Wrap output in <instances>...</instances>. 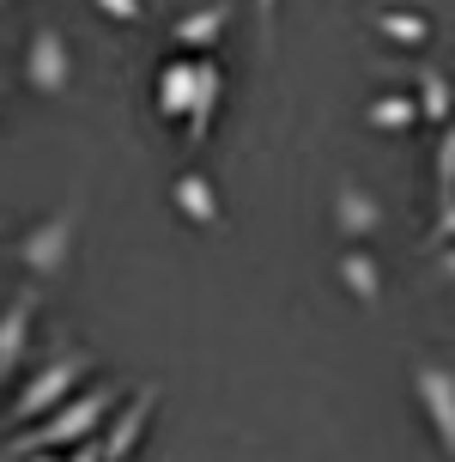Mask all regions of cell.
<instances>
[{
	"mask_svg": "<svg viewBox=\"0 0 455 462\" xmlns=\"http://www.w3.org/2000/svg\"><path fill=\"white\" fill-rule=\"evenodd\" d=\"M115 402H122V390H115V383L73 390L61 408H49L43 420L19 426V439L6 444V457H31V450H73V444H86L91 432H97V426L115 414Z\"/></svg>",
	"mask_w": 455,
	"mask_h": 462,
	"instance_id": "6da1fadb",
	"label": "cell"
},
{
	"mask_svg": "<svg viewBox=\"0 0 455 462\" xmlns=\"http://www.w3.org/2000/svg\"><path fill=\"white\" fill-rule=\"evenodd\" d=\"M86 371H91V353H79V346H61V353H55L43 371H31V377H24V390L13 395L6 420H13V426H31V420H43L49 408H61V402L79 390V377H86Z\"/></svg>",
	"mask_w": 455,
	"mask_h": 462,
	"instance_id": "7a4b0ae2",
	"label": "cell"
},
{
	"mask_svg": "<svg viewBox=\"0 0 455 462\" xmlns=\"http://www.w3.org/2000/svg\"><path fill=\"white\" fill-rule=\"evenodd\" d=\"M73 231H79V201H68L61 213H49L43 226L24 231V237H19V262H24V274H31V280L61 274V268H68V255H73Z\"/></svg>",
	"mask_w": 455,
	"mask_h": 462,
	"instance_id": "3957f363",
	"label": "cell"
},
{
	"mask_svg": "<svg viewBox=\"0 0 455 462\" xmlns=\"http://www.w3.org/2000/svg\"><path fill=\"white\" fill-rule=\"evenodd\" d=\"M413 395H419V408L432 420L437 450L455 462V371L437 365V359H419V365H413Z\"/></svg>",
	"mask_w": 455,
	"mask_h": 462,
	"instance_id": "277c9868",
	"label": "cell"
},
{
	"mask_svg": "<svg viewBox=\"0 0 455 462\" xmlns=\"http://www.w3.org/2000/svg\"><path fill=\"white\" fill-rule=\"evenodd\" d=\"M24 86L43 97H61L73 86V49L55 24H37L31 43H24Z\"/></svg>",
	"mask_w": 455,
	"mask_h": 462,
	"instance_id": "5b68a950",
	"label": "cell"
},
{
	"mask_svg": "<svg viewBox=\"0 0 455 462\" xmlns=\"http://www.w3.org/2000/svg\"><path fill=\"white\" fill-rule=\"evenodd\" d=\"M152 408H159V390L146 383L134 402H122V408L110 414V432L97 439V457H104V462H128V457H134V444L146 439V420H152Z\"/></svg>",
	"mask_w": 455,
	"mask_h": 462,
	"instance_id": "8992f818",
	"label": "cell"
},
{
	"mask_svg": "<svg viewBox=\"0 0 455 462\" xmlns=\"http://www.w3.org/2000/svg\"><path fill=\"white\" fill-rule=\"evenodd\" d=\"M31 323H37V280L13 292V304L0 310V371H13L31 346Z\"/></svg>",
	"mask_w": 455,
	"mask_h": 462,
	"instance_id": "52a82bcc",
	"label": "cell"
},
{
	"mask_svg": "<svg viewBox=\"0 0 455 462\" xmlns=\"http://www.w3.org/2000/svg\"><path fill=\"white\" fill-rule=\"evenodd\" d=\"M334 226H341L352 244H364V237H377V231H383V208H377L364 189L341 183V189H334Z\"/></svg>",
	"mask_w": 455,
	"mask_h": 462,
	"instance_id": "ba28073f",
	"label": "cell"
},
{
	"mask_svg": "<svg viewBox=\"0 0 455 462\" xmlns=\"http://www.w3.org/2000/svg\"><path fill=\"white\" fill-rule=\"evenodd\" d=\"M219 97H225V73H219V61H206V55H201V73H195V104H188V146H201V140H206L213 116H219Z\"/></svg>",
	"mask_w": 455,
	"mask_h": 462,
	"instance_id": "9c48e42d",
	"label": "cell"
},
{
	"mask_svg": "<svg viewBox=\"0 0 455 462\" xmlns=\"http://www.w3.org/2000/svg\"><path fill=\"white\" fill-rule=\"evenodd\" d=\"M170 201H177L182 219H195V226H219L225 213H219V189L206 183L201 171H182L177 183H170Z\"/></svg>",
	"mask_w": 455,
	"mask_h": 462,
	"instance_id": "30bf717a",
	"label": "cell"
},
{
	"mask_svg": "<svg viewBox=\"0 0 455 462\" xmlns=\"http://www.w3.org/2000/svg\"><path fill=\"white\" fill-rule=\"evenodd\" d=\"M341 286L364 304V310H377V304H383V268H377V255L352 244V250L341 255Z\"/></svg>",
	"mask_w": 455,
	"mask_h": 462,
	"instance_id": "8fae6325",
	"label": "cell"
},
{
	"mask_svg": "<svg viewBox=\"0 0 455 462\" xmlns=\"http://www.w3.org/2000/svg\"><path fill=\"white\" fill-rule=\"evenodd\" d=\"M195 73H201V61H164L159 68V116H170V122L188 116V104H195Z\"/></svg>",
	"mask_w": 455,
	"mask_h": 462,
	"instance_id": "7c38bea8",
	"label": "cell"
},
{
	"mask_svg": "<svg viewBox=\"0 0 455 462\" xmlns=\"http://www.w3.org/2000/svg\"><path fill=\"white\" fill-rule=\"evenodd\" d=\"M413 104H419V116H425V122H450V116H455V86H450V73L425 61V68H419V97H413Z\"/></svg>",
	"mask_w": 455,
	"mask_h": 462,
	"instance_id": "4fadbf2b",
	"label": "cell"
},
{
	"mask_svg": "<svg viewBox=\"0 0 455 462\" xmlns=\"http://www.w3.org/2000/svg\"><path fill=\"white\" fill-rule=\"evenodd\" d=\"M364 122L383 128V134H395V128H413V122H419V104H413L407 92H388V97H377V104L364 110Z\"/></svg>",
	"mask_w": 455,
	"mask_h": 462,
	"instance_id": "5bb4252c",
	"label": "cell"
},
{
	"mask_svg": "<svg viewBox=\"0 0 455 462\" xmlns=\"http://www.w3.org/2000/svg\"><path fill=\"white\" fill-rule=\"evenodd\" d=\"M219 31H225V6H206V13H188V19H177V43H182V49H206Z\"/></svg>",
	"mask_w": 455,
	"mask_h": 462,
	"instance_id": "9a60e30c",
	"label": "cell"
},
{
	"mask_svg": "<svg viewBox=\"0 0 455 462\" xmlns=\"http://www.w3.org/2000/svg\"><path fill=\"white\" fill-rule=\"evenodd\" d=\"M377 31H383V37H395V43H425V37H432V24L419 19V13H383V19H377Z\"/></svg>",
	"mask_w": 455,
	"mask_h": 462,
	"instance_id": "2e32d148",
	"label": "cell"
},
{
	"mask_svg": "<svg viewBox=\"0 0 455 462\" xmlns=\"http://www.w3.org/2000/svg\"><path fill=\"white\" fill-rule=\"evenodd\" d=\"M455 189V122H443V146H437V195Z\"/></svg>",
	"mask_w": 455,
	"mask_h": 462,
	"instance_id": "e0dca14e",
	"label": "cell"
},
{
	"mask_svg": "<svg viewBox=\"0 0 455 462\" xmlns=\"http://www.w3.org/2000/svg\"><path fill=\"white\" fill-rule=\"evenodd\" d=\"M91 6H97V13H110L115 24H140V19H146V6H140V0H91Z\"/></svg>",
	"mask_w": 455,
	"mask_h": 462,
	"instance_id": "ac0fdd59",
	"label": "cell"
},
{
	"mask_svg": "<svg viewBox=\"0 0 455 462\" xmlns=\"http://www.w3.org/2000/svg\"><path fill=\"white\" fill-rule=\"evenodd\" d=\"M432 244H455V189L443 195V213H437V226H432Z\"/></svg>",
	"mask_w": 455,
	"mask_h": 462,
	"instance_id": "d6986e66",
	"label": "cell"
},
{
	"mask_svg": "<svg viewBox=\"0 0 455 462\" xmlns=\"http://www.w3.org/2000/svg\"><path fill=\"white\" fill-rule=\"evenodd\" d=\"M255 19H261V37L273 43V19H279V0H255Z\"/></svg>",
	"mask_w": 455,
	"mask_h": 462,
	"instance_id": "ffe728a7",
	"label": "cell"
},
{
	"mask_svg": "<svg viewBox=\"0 0 455 462\" xmlns=\"http://www.w3.org/2000/svg\"><path fill=\"white\" fill-rule=\"evenodd\" d=\"M68 462H104V457H97V439H86V444H73V457Z\"/></svg>",
	"mask_w": 455,
	"mask_h": 462,
	"instance_id": "44dd1931",
	"label": "cell"
},
{
	"mask_svg": "<svg viewBox=\"0 0 455 462\" xmlns=\"http://www.w3.org/2000/svg\"><path fill=\"white\" fill-rule=\"evenodd\" d=\"M19 462H55V450H31V457H19Z\"/></svg>",
	"mask_w": 455,
	"mask_h": 462,
	"instance_id": "7402d4cb",
	"label": "cell"
},
{
	"mask_svg": "<svg viewBox=\"0 0 455 462\" xmlns=\"http://www.w3.org/2000/svg\"><path fill=\"white\" fill-rule=\"evenodd\" d=\"M443 274H450V280H455V244H450V255H443Z\"/></svg>",
	"mask_w": 455,
	"mask_h": 462,
	"instance_id": "603a6c76",
	"label": "cell"
},
{
	"mask_svg": "<svg viewBox=\"0 0 455 462\" xmlns=\"http://www.w3.org/2000/svg\"><path fill=\"white\" fill-rule=\"evenodd\" d=\"M0 6H6V0H0Z\"/></svg>",
	"mask_w": 455,
	"mask_h": 462,
	"instance_id": "cb8c5ba5",
	"label": "cell"
},
{
	"mask_svg": "<svg viewBox=\"0 0 455 462\" xmlns=\"http://www.w3.org/2000/svg\"><path fill=\"white\" fill-rule=\"evenodd\" d=\"M0 377H6V371H0Z\"/></svg>",
	"mask_w": 455,
	"mask_h": 462,
	"instance_id": "d4e9b609",
	"label": "cell"
},
{
	"mask_svg": "<svg viewBox=\"0 0 455 462\" xmlns=\"http://www.w3.org/2000/svg\"><path fill=\"white\" fill-rule=\"evenodd\" d=\"M0 231H6V226H0Z\"/></svg>",
	"mask_w": 455,
	"mask_h": 462,
	"instance_id": "484cf974",
	"label": "cell"
}]
</instances>
